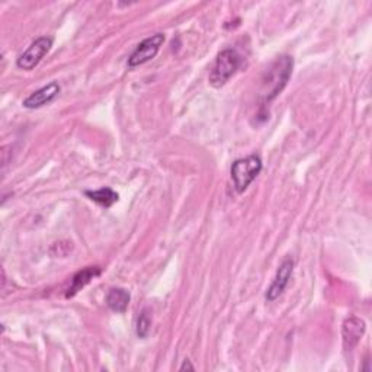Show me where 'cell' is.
Here are the masks:
<instances>
[{
	"mask_svg": "<svg viewBox=\"0 0 372 372\" xmlns=\"http://www.w3.org/2000/svg\"><path fill=\"white\" fill-rule=\"evenodd\" d=\"M292 66L294 62L292 57L289 55H281L272 63V66L268 69L263 77V85L261 92V99H263V104L266 102L269 104L282 92V89L287 86L291 77Z\"/></svg>",
	"mask_w": 372,
	"mask_h": 372,
	"instance_id": "6da1fadb",
	"label": "cell"
},
{
	"mask_svg": "<svg viewBox=\"0 0 372 372\" xmlns=\"http://www.w3.org/2000/svg\"><path fill=\"white\" fill-rule=\"evenodd\" d=\"M292 272H294V259L291 256H288L280 265L275 280H273V282L270 284V287L266 291L265 297L268 301H275L277 298H280L282 296V292L285 291V288H287V285L292 277Z\"/></svg>",
	"mask_w": 372,
	"mask_h": 372,
	"instance_id": "8992f818",
	"label": "cell"
},
{
	"mask_svg": "<svg viewBox=\"0 0 372 372\" xmlns=\"http://www.w3.org/2000/svg\"><path fill=\"white\" fill-rule=\"evenodd\" d=\"M130 300H131L130 292L124 288H112L109 289L108 296H106L108 307L115 312H120V315L127 311L130 305Z\"/></svg>",
	"mask_w": 372,
	"mask_h": 372,
	"instance_id": "30bf717a",
	"label": "cell"
},
{
	"mask_svg": "<svg viewBox=\"0 0 372 372\" xmlns=\"http://www.w3.org/2000/svg\"><path fill=\"white\" fill-rule=\"evenodd\" d=\"M53 47V38L50 36H40L21 54L18 58V67L22 70H32L40 64V62L44 58V55L50 51Z\"/></svg>",
	"mask_w": 372,
	"mask_h": 372,
	"instance_id": "5b68a950",
	"label": "cell"
},
{
	"mask_svg": "<svg viewBox=\"0 0 372 372\" xmlns=\"http://www.w3.org/2000/svg\"><path fill=\"white\" fill-rule=\"evenodd\" d=\"M365 322L359 317L350 316L345 320L342 327V338H343V347L346 350H352L358 346L362 336L365 335Z\"/></svg>",
	"mask_w": 372,
	"mask_h": 372,
	"instance_id": "52a82bcc",
	"label": "cell"
},
{
	"mask_svg": "<svg viewBox=\"0 0 372 372\" xmlns=\"http://www.w3.org/2000/svg\"><path fill=\"white\" fill-rule=\"evenodd\" d=\"M262 172V160L259 156L250 154L244 159H239L231 166V179L234 189L239 193H243L250 184L258 178Z\"/></svg>",
	"mask_w": 372,
	"mask_h": 372,
	"instance_id": "3957f363",
	"label": "cell"
},
{
	"mask_svg": "<svg viewBox=\"0 0 372 372\" xmlns=\"http://www.w3.org/2000/svg\"><path fill=\"white\" fill-rule=\"evenodd\" d=\"M150 329H151V317H150L149 310L144 308L140 312L139 320H137V336L142 338V339H146L149 336Z\"/></svg>",
	"mask_w": 372,
	"mask_h": 372,
	"instance_id": "7c38bea8",
	"label": "cell"
},
{
	"mask_svg": "<svg viewBox=\"0 0 372 372\" xmlns=\"http://www.w3.org/2000/svg\"><path fill=\"white\" fill-rule=\"evenodd\" d=\"M86 197H89V200H92L93 202L99 204L105 208L112 207L115 202H118L120 200V195L116 193L115 191H112L111 188H101L97 191H86Z\"/></svg>",
	"mask_w": 372,
	"mask_h": 372,
	"instance_id": "8fae6325",
	"label": "cell"
},
{
	"mask_svg": "<svg viewBox=\"0 0 372 372\" xmlns=\"http://www.w3.org/2000/svg\"><path fill=\"white\" fill-rule=\"evenodd\" d=\"M163 43H165V35L163 34H154V35L146 38L143 43H140L139 46H137L134 53L130 55L128 67L134 69V67H139V66L153 60V58L158 55V53H159L160 47L163 46Z\"/></svg>",
	"mask_w": 372,
	"mask_h": 372,
	"instance_id": "277c9868",
	"label": "cell"
},
{
	"mask_svg": "<svg viewBox=\"0 0 372 372\" xmlns=\"http://www.w3.org/2000/svg\"><path fill=\"white\" fill-rule=\"evenodd\" d=\"M185 369H189V371H195V366L191 364V361H185L184 365L181 366V371H185Z\"/></svg>",
	"mask_w": 372,
	"mask_h": 372,
	"instance_id": "4fadbf2b",
	"label": "cell"
},
{
	"mask_svg": "<svg viewBox=\"0 0 372 372\" xmlns=\"http://www.w3.org/2000/svg\"><path fill=\"white\" fill-rule=\"evenodd\" d=\"M99 275H101V268L99 266H89V268H86L83 270H79L71 278V284H70V288L66 292V297L67 298L74 297L77 292L82 291L88 284H90L95 278H97Z\"/></svg>",
	"mask_w": 372,
	"mask_h": 372,
	"instance_id": "9c48e42d",
	"label": "cell"
},
{
	"mask_svg": "<svg viewBox=\"0 0 372 372\" xmlns=\"http://www.w3.org/2000/svg\"><path fill=\"white\" fill-rule=\"evenodd\" d=\"M240 66H242V57L236 50L228 48L221 51L209 73V83L214 88H221L237 73Z\"/></svg>",
	"mask_w": 372,
	"mask_h": 372,
	"instance_id": "7a4b0ae2",
	"label": "cell"
},
{
	"mask_svg": "<svg viewBox=\"0 0 372 372\" xmlns=\"http://www.w3.org/2000/svg\"><path fill=\"white\" fill-rule=\"evenodd\" d=\"M58 93H60V85H58L57 82H51L50 85L43 86L41 89H38L34 93H31L24 101L22 105L28 109L41 108V106L53 102Z\"/></svg>",
	"mask_w": 372,
	"mask_h": 372,
	"instance_id": "ba28073f",
	"label": "cell"
}]
</instances>
